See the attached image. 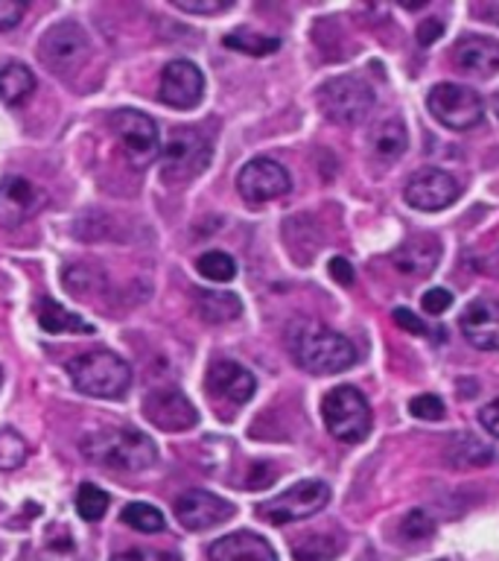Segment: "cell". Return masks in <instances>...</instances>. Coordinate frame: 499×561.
I'll list each match as a JSON object with an SVG mask.
<instances>
[{
    "instance_id": "6da1fadb",
    "label": "cell",
    "mask_w": 499,
    "mask_h": 561,
    "mask_svg": "<svg viewBox=\"0 0 499 561\" xmlns=\"http://www.w3.org/2000/svg\"><path fill=\"white\" fill-rule=\"evenodd\" d=\"M82 454L88 462L108 471H147L158 462L155 442L131 427H100L82 438Z\"/></svg>"
},
{
    "instance_id": "7a4b0ae2",
    "label": "cell",
    "mask_w": 499,
    "mask_h": 561,
    "mask_svg": "<svg viewBox=\"0 0 499 561\" xmlns=\"http://www.w3.org/2000/svg\"><path fill=\"white\" fill-rule=\"evenodd\" d=\"M289 351L298 366L310 375H339L359 357L348 336L315 322L295 324L289 331Z\"/></svg>"
},
{
    "instance_id": "3957f363",
    "label": "cell",
    "mask_w": 499,
    "mask_h": 561,
    "mask_svg": "<svg viewBox=\"0 0 499 561\" xmlns=\"http://www.w3.org/2000/svg\"><path fill=\"white\" fill-rule=\"evenodd\" d=\"M68 375L73 389L91 398H120L131 386V368L114 351H88L68 363Z\"/></svg>"
},
{
    "instance_id": "277c9868",
    "label": "cell",
    "mask_w": 499,
    "mask_h": 561,
    "mask_svg": "<svg viewBox=\"0 0 499 561\" xmlns=\"http://www.w3.org/2000/svg\"><path fill=\"white\" fill-rule=\"evenodd\" d=\"M213 156L210 140L199 129H173L166 135L164 147H161V179L170 184H182L205 173Z\"/></svg>"
},
{
    "instance_id": "5b68a950",
    "label": "cell",
    "mask_w": 499,
    "mask_h": 561,
    "mask_svg": "<svg viewBox=\"0 0 499 561\" xmlns=\"http://www.w3.org/2000/svg\"><path fill=\"white\" fill-rule=\"evenodd\" d=\"M322 419L339 442H362L371 433V407L357 386H336L324 394Z\"/></svg>"
},
{
    "instance_id": "8992f818",
    "label": "cell",
    "mask_w": 499,
    "mask_h": 561,
    "mask_svg": "<svg viewBox=\"0 0 499 561\" xmlns=\"http://www.w3.org/2000/svg\"><path fill=\"white\" fill-rule=\"evenodd\" d=\"M318 108L327 121L339 126H357L374 108V91L365 79L336 77L318 88Z\"/></svg>"
},
{
    "instance_id": "52a82bcc",
    "label": "cell",
    "mask_w": 499,
    "mask_h": 561,
    "mask_svg": "<svg viewBox=\"0 0 499 561\" xmlns=\"http://www.w3.org/2000/svg\"><path fill=\"white\" fill-rule=\"evenodd\" d=\"M327 503H330V489H327V482L304 480L295 482L292 489L280 491L278 497L260 503V506H257V515H260L266 524L283 526L318 515Z\"/></svg>"
},
{
    "instance_id": "ba28073f",
    "label": "cell",
    "mask_w": 499,
    "mask_h": 561,
    "mask_svg": "<svg viewBox=\"0 0 499 561\" xmlns=\"http://www.w3.org/2000/svg\"><path fill=\"white\" fill-rule=\"evenodd\" d=\"M427 108L441 126L455 131L473 129L481 121V96L467 85L441 82L427 94Z\"/></svg>"
},
{
    "instance_id": "9c48e42d",
    "label": "cell",
    "mask_w": 499,
    "mask_h": 561,
    "mask_svg": "<svg viewBox=\"0 0 499 561\" xmlns=\"http://www.w3.org/2000/svg\"><path fill=\"white\" fill-rule=\"evenodd\" d=\"M91 42H88L85 30L73 21H61L50 26L38 42V59L53 70V73H73L85 65Z\"/></svg>"
},
{
    "instance_id": "30bf717a",
    "label": "cell",
    "mask_w": 499,
    "mask_h": 561,
    "mask_svg": "<svg viewBox=\"0 0 499 561\" xmlns=\"http://www.w3.org/2000/svg\"><path fill=\"white\" fill-rule=\"evenodd\" d=\"M114 131L120 138L123 152L140 170L161 156V135H158L155 121L149 114L135 112V108H120L114 114Z\"/></svg>"
},
{
    "instance_id": "8fae6325",
    "label": "cell",
    "mask_w": 499,
    "mask_h": 561,
    "mask_svg": "<svg viewBox=\"0 0 499 561\" xmlns=\"http://www.w3.org/2000/svg\"><path fill=\"white\" fill-rule=\"evenodd\" d=\"M236 187H240V196L245 202L263 205V202L287 196L289 187H292V179H289V173L278 161H271V158H252L240 170V175H236Z\"/></svg>"
},
{
    "instance_id": "7c38bea8",
    "label": "cell",
    "mask_w": 499,
    "mask_h": 561,
    "mask_svg": "<svg viewBox=\"0 0 499 561\" xmlns=\"http://www.w3.org/2000/svg\"><path fill=\"white\" fill-rule=\"evenodd\" d=\"M234 512V503H228L225 497L201 489L184 491L182 497L175 500V517L187 533H208L213 526H222L225 520H231Z\"/></svg>"
},
{
    "instance_id": "4fadbf2b",
    "label": "cell",
    "mask_w": 499,
    "mask_h": 561,
    "mask_svg": "<svg viewBox=\"0 0 499 561\" xmlns=\"http://www.w3.org/2000/svg\"><path fill=\"white\" fill-rule=\"evenodd\" d=\"M143 415L164 433H184V430H193L199 424L196 407L187 401L182 389H173V386L149 392L147 401H143Z\"/></svg>"
},
{
    "instance_id": "5bb4252c",
    "label": "cell",
    "mask_w": 499,
    "mask_h": 561,
    "mask_svg": "<svg viewBox=\"0 0 499 561\" xmlns=\"http://www.w3.org/2000/svg\"><path fill=\"white\" fill-rule=\"evenodd\" d=\"M403 199L415 210H441L459 199V182L444 170H420L406 182Z\"/></svg>"
},
{
    "instance_id": "9a60e30c",
    "label": "cell",
    "mask_w": 499,
    "mask_h": 561,
    "mask_svg": "<svg viewBox=\"0 0 499 561\" xmlns=\"http://www.w3.org/2000/svg\"><path fill=\"white\" fill-rule=\"evenodd\" d=\"M205 94V77L201 70L187 59H173L161 73V100L170 108L187 112L201 103Z\"/></svg>"
},
{
    "instance_id": "2e32d148",
    "label": "cell",
    "mask_w": 499,
    "mask_h": 561,
    "mask_svg": "<svg viewBox=\"0 0 499 561\" xmlns=\"http://www.w3.org/2000/svg\"><path fill=\"white\" fill-rule=\"evenodd\" d=\"M44 205V193L24 175H7L0 182V226L18 228L33 219Z\"/></svg>"
},
{
    "instance_id": "e0dca14e",
    "label": "cell",
    "mask_w": 499,
    "mask_h": 561,
    "mask_svg": "<svg viewBox=\"0 0 499 561\" xmlns=\"http://www.w3.org/2000/svg\"><path fill=\"white\" fill-rule=\"evenodd\" d=\"M464 340L479 351H499V301L497 298H476L459 316Z\"/></svg>"
},
{
    "instance_id": "ac0fdd59",
    "label": "cell",
    "mask_w": 499,
    "mask_h": 561,
    "mask_svg": "<svg viewBox=\"0 0 499 561\" xmlns=\"http://www.w3.org/2000/svg\"><path fill=\"white\" fill-rule=\"evenodd\" d=\"M254 389H257V380H254V375L245 366H240L234 359H217V363H210L208 392L217 401L243 407V403L252 401Z\"/></svg>"
},
{
    "instance_id": "d6986e66",
    "label": "cell",
    "mask_w": 499,
    "mask_h": 561,
    "mask_svg": "<svg viewBox=\"0 0 499 561\" xmlns=\"http://www.w3.org/2000/svg\"><path fill=\"white\" fill-rule=\"evenodd\" d=\"M210 561H278V556L266 538L240 529V533L222 535L210 543Z\"/></svg>"
},
{
    "instance_id": "ffe728a7",
    "label": "cell",
    "mask_w": 499,
    "mask_h": 561,
    "mask_svg": "<svg viewBox=\"0 0 499 561\" xmlns=\"http://www.w3.org/2000/svg\"><path fill=\"white\" fill-rule=\"evenodd\" d=\"M453 61L467 73L476 77H494L499 70V42L485 35H467L455 44Z\"/></svg>"
},
{
    "instance_id": "44dd1931",
    "label": "cell",
    "mask_w": 499,
    "mask_h": 561,
    "mask_svg": "<svg viewBox=\"0 0 499 561\" xmlns=\"http://www.w3.org/2000/svg\"><path fill=\"white\" fill-rule=\"evenodd\" d=\"M438 257H441V243H438L432 234L411 237L406 243L392 254V263L403 275H415V278H423L438 266Z\"/></svg>"
},
{
    "instance_id": "7402d4cb",
    "label": "cell",
    "mask_w": 499,
    "mask_h": 561,
    "mask_svg": "<svg viewBox=\"0 0 499 561\" xmlns=\"http://www.w3.org/2000/svg\"><path fill=\"white\" fill-rule=\"evenodd\" d=\"M371 147H374V156L380 161H397V158L406 152L409 147V131H406V123L401 117H385L374 126L371 131Z\"/></svg>"
},
{
    "instance_id": "603a6c76",
    "label": "cell",
    "mask_w": 499,
    "mask_h": 561,
    "mask_svg": "<svg viewBox=\"0 0 499 561\" xmlns=\"http://www.w3.org/2000/svg\"><path fill=\"white\" fill-rule=\"evenodd\" d=\"M196 301H199L201 319L210 324L234 322L236 316L243 313L240 298L234 293H222V289H201V293H196Z\"/></svg>"
},
{
    "instance_id": "cb8c5ba5",
    "label": "cell",
    "mask_w": 499,
    "mask_h": 561,
    "mask_svg": "<svg viewBox=\"0 0 499 561\" xmlns=\"http://www.w3.org/2000/svg\"><path fill=\"white\" fill-rule=\"evenodd\" d=\"M35 91L33 70L21 65V61H9L0 68V103L18 105L21 100Z\"/></svg>"
},
{
    "instance_id": "d4e9b609",
    "label": "cell",
    "mask_w": 499,
    "mask_h": 561,
    "mask_svg": "<svg viewBox=\"0 0 499 561\" xmlns=\"http://www.w3.org/2000/svg\"><path fill=\"white\" fill-rule=\"evenodd\" d=\"M38 324L47 333H94V324L82 316L70 313L59 301H42L38 305Z\"/></svg>"
},
{
    "instance_id": "484cf974",
    "label": "cell",
    "mask_w": 499,
    "mask_h": 561,
    "mask_svg": "<svg viewBox=\"0 0 499 561\" xmlns=\"http://www.w3.org/2000/svg\"><path fill=\"white\" fill-rule=\"evenodd\" d=\"M446 459L455 465V468H481L494 459V450H490L485 442H479L476 436H455L450 445H446Z\"/></svg>"
},
{
    "instance_id": "4316f807",
    "label": "cell",
    "mask_w": 499,
    "mask_h": 561,
    "mask_svg": "<svg viewBox=\"0 0 499 561\" xmlns=\"http://www.w3.org/2000/svg\"><path fill=\"white\" fill-rule=\"evenodd\" d=\"M42 561H79L77 538L68 526L53 524L42 538V550H38Z\"/></svg>"
},
{
    "instance_id": "83f0119b",
    "label": "cell",
    "mask_w": 499,
    "mask_h": 561,
    "mask_svg": "<svg viewBox=\"0 0 499 561\" xmlns=\"http://www.w3.org/2000/svg\"><path fill=\"white\" fill-rule=\"evenodd\" d=\"M341 552V538L330 535H306L304 541L292 547V556L298 561H333Z\"/></svg>"
},
{
    "instance_id": "f1b7e54d",
    "label": "cell",
    "mask_w": 499,
    "mask_h": 561,
    "mask_svg": "<svg viewBox=\"0 0 499 561\" xmlns=\"http://www.w3.org/2000/svg\"><path fill=\"white\" fill-rule=\"evenodd\" d=\"M123 524L131 526L135 533H164L166 520L155 506L149 503H129L123 508Z\"/></svg>"
},
{
    "instance_id": "f546056e",
    "label": "cell",
    "mask_w": 499,
    "mask_h": 561,
    "mask_svg": "<svg viewBox=\"0 0 499 561\" xmlns=\"http://www.w3.org/2000/svg\"><path fill=\"white\" fill-rule=\"evenodd\" d=\"M225 44L231 47V50L248 53V56H271V53L280 47L278 38L257 35V33H252V30H236V33L225 35Z\"/></svg>"
},
{
    "instance_id": "4dcf8cb0",
    "label": "cell",
    "mask_w": 499,
    "mask_h": 561,
    "mask_svg": "<svg viewBox=\"0 0 499 561\" xmlns=\"http://www.w3.org/2000/svg\"><path fill=\"white\" fill-rule=\"evenodd\" d=\"M30 447H26L24 436L15 430H0V471H15L26 462Z\"/></svg>"
},
{
    "instance_id": "1f68e13d",
    "label": "cell",
    "mask_w": 499,
    "mask_h": 561,
    "mask_svg": "<svg viewBox=\"0 0 499 561\" xmlns=\"http://www.w3.org/2000/svg\"><path fill=\"white\" fill-rule=\"evenodd\" d=\"M77 512L85 520H100L108 512V494L94 482H82L77 491Z\"/></svg>"
},
{
    "instance_id": "d6a6232c",
    "label": "cell",
    "mask_w": 499,
    "mask_h": 561,
    "mask_svg": "<svg viewBox=\"0 0 499 561\" xmlns=\"http://www.w3.org/2000/svg\"><path fill=\"white\" fill-rule=\"evenodd\" d=\"M196 270H199L201 278L208 280H231L236 275V261L228 252H205L196 261Z\"/></svg>"
},
{
    "instance_id": "836d02e7",
    "label": "cell",
    "mask_w": 499,
    "mask_h": 561,
    "mask_svg": "<svg viewBox=\"0 0 499 561\" xmlns=\"http://www.w3.org/2000/svg\"><path fill=\"white\" fill-rule=\"evenodd\" d=\"M401 533L406 535L409 541H427V538L436 535V520H432L427 512L415 508V512H409V515L401 520Z\"/></svg>"
},
{
    "instance_id": "e575fe53",
    "label": "cell",
    "mask_w": 499,
    "mask_h": 561,
    "mask_svg": "<svg viewBox=\"0 0 499 561\" xmlns=\"http://www.w3.org/2000/svg\"><path fill=\"white\" fill-rule=\"evenodd\" d=\"M409 412L415 419L438 421L444 419V403H441L438 394H418V398H411L409 401Z\"/></svg>"
},
{
    "instance_id": "d590c367",
    "label": "cell",
    "mask_w": 499,
    "mask_h": 561,
    "mask_svg": "<svg viewBox=\"0 0 499 561\" xmlns=\"http://www.w3.org/2000/svg\"><path fill=\"white\" fill-rule=\"evenodd\" d=\"M173 7L187 15H219L231 9V0H173Z\"/></svg>"
},
{
    "instance_id": "8d00e7d4",
    "label": "cell",
    "mask_w": 499,
    "mask_h": 561,
    "mask_svg": "<svg viewBox=\"0 0 499 561\" xmlns=\"http://www.w3.org/2000/svg\"><path fill=\"white\" fill-rule=\"evenodd\" d=\"M24 12H26L24 0H0V33L15 30V26L24 21Z\"/></svg>"
},
{
    "instance_id": "74e56055",
    "label": "cell",
    "mask_w": 499,
    "mask_h": 561,
    "mask_svg": "<svg viewBox=\"0 0 499 561\" xmlns=\"http://www.w3.org/2000/svg\"><path fill=\"white\" fill-rule=\"evenodd\" d=\"M112 561H182V556L164 550H126L117 552Z\"/></svg>"
},
{
    "instance_id": "f35d334b",
    "label": "cell",
    "mask_w": 499,
    "mask_h": 561,
    "mask_svg": "<svg viewBox=\"0 0 499 561\" xmlns=\"http://www.w3.org/2000/svg\"><path fill=\"white\" fill-rule=\"evenodd\" d=\"M450 305H453V296L446 293V289L441 287H432L429 293H423V310L432 316H441L450 310Z\"/></svg>"
},
{
    "instance_id": "ab89813d",
    "label": "cell",
    "mask_w": 499,
    "mask_h": 561,
    "mask_svg": "<svg viewBox=\"0 0 499 561\" xmlns=\"http://www.w3.org/2000/svg\"><path fill=\"white\" fill-rule=\"evenodd\" d=\"M441 33H444V24H441V21H436V18H429V21H420V24H418V44H420V47H429V44L441 38Z\"/></svg>"
},
{
    "instance_id": "60d3db41",
    "label": "cell",
    "mask_w": 499,
    "mask_h": 561,
    "mask_svg": "<svg viewBox=\"0 0 499 561\" xmlns=\"http://www.w3.org/2000/svg\"><path fill=\"white\" fill-rule=\"evenodd\" d=\"M479 421H481V427L488 430L490 436L499 438V398H497V401H490V403H485V407H481Z\"/></svg>"
},
{
    "instance_id": "b9f144b4",
    "label": "cell",
    "mask_w": 499,
    "mask_h": 561,
    "mask_svg": "<svg viewBox=\"0 0 499 561\" xmlns=\"http://www.w3.org/2000/svg\"><path fill=\"white\" fill-rule=\"evenodd\" d=\"M394 322L401 324L403 331L415 333V336H420V333H423V324H420V319L415 313H409L406 307H397V310H394Z\"/></svg>"
},
{
    "instance_id": "7bdbcfd3",
    "label": "cell",
    "mask_w": 499,
    "mask_h": 561,
    "mask_svg": "<svg viewBox=\"0 0 499 561\" xmlns=\"http://www.w3.org/2000/svg\"><path fill=\"white\" fill-rule=\"evenodd\" d=\"M330 275L336 280H341L345 287H348V284H353V270H350V263L345 261V257H333V261H330Z\"/></svg>"
},
{
    "instance_id": "ee69618b",
    "label": "cell",
    "mask_w": 499,
    "mask_h": 561,
    "mask_svg": "<svg viewBox=\"0 0 499 561\" xmlns=\"http://www.w3.org/2000/svg\"><path fill=\"white\" fill-rule=\"evenodd\" d=\"M473 15H479L485 18V21L499 24V3H476V7H473Z\"/></svg>"
},
{
    "instance_id": "f6af8a7d",
    "label": "cell",
    "mask_w": 499,
    "mask_h": 561,
    "mask_svg": "<svg viewBox=\"0 0 499 561\" xmlns=\"http://www.w3.org/2000/svg\"><path fill=\"white\" fill-rule=\"evenodd\" d=\"M494 112H497V117H499V94H497V100H494Z\"/></svg>"
},
{
    "instance_id": "bcb514c9",
    "label": "cell",
    "mask_w": 499,
    "mask_h": 561,
    "mask_svg": "<svg viewBox=\"0 0 499 561\" xmlns=\"http://www.w3.org/2000/svg\"><path fill=\"white\" fill-rule=\"evenodd\" d=\"M0 386H3V371H0Z\"/></svg>"
},
{
    "instance_id": "7dc6e473",
    "label": "cell",
    "mask_w": 499,
    "mask_h": 561,
    "mask_svg": "<svg viewBox=\"0 0 499 561\" xmlns=\"http://www.w3.org/2000/svg\"><path fill=\"white\" fill-rule=\"evenodd\" d=\"M438 561H450V559H438Z\"/></svg>"
}]
</instances>
